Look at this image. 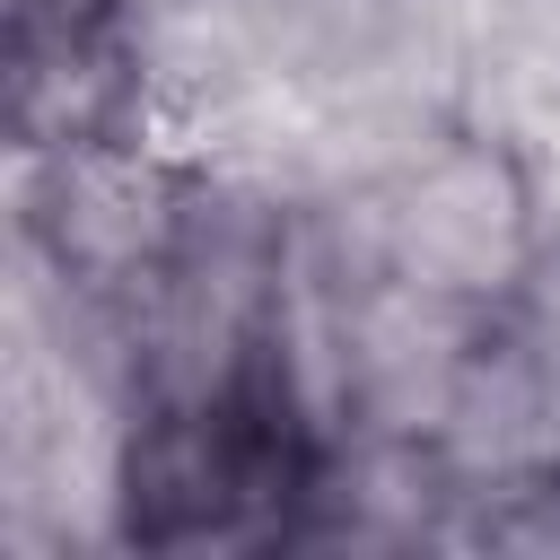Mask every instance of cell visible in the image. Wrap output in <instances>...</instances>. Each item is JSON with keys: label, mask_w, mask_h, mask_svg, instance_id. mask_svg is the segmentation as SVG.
<instances>
[{"label": "cell", "mask_w": 560, "mask_h": 560, "mask_svg": "<svg viewBox=\"0 0 560 560\" xmlns=\"http://www.w3.org/2000/svg\"><path fill=\"white\" fill-rule=\"evenodd\" d=\"M341 438L315 411L280 306L166 350L114 438V542L122 551H289L332 516Z\"/></svg>", "instance_id": "obj_1"}, {"label": "cell", "mask_w": 560, "mask_h": 560, "mask_svg": "<svg viewBox=\"0 0 560 560\" xmlns=\"http://www.w3.org/2000/svg\"><path fill=\"white\" fill-rule=\"evenodd\" d=\"M0 88L9 149H79L140 122L131 0H0Z\"/></svg>", "instance_id": "obj_4"}, {"label": "cell", "mask_w": 560, "mask_h": 560, "mask_svg": "<svg viewBox=\"0 0 560 560\" xmlns=\"http://www.w3.org/2000/svg\"><path fill=\"white\" fill-rule=\"evenodd\" d=\"M368 280L420 324L490 350L542 271V184L508 131H438L359 210Z\"/></svg>", "instance_id": "obj_2"}, {"label": "cell", "mask_w": 560, "mask_h": 560, "mask_svg": "<svg viewBox=\"0 0 560 560\" xmlns=\"http://www.w3.org/2000/svg\"><path fill=\"white\" fill-rule=\"evenodd\" d=\"M18 228L70 298L122 324H158L192 262L210 254L219 210L210 184L131 122L79 149L18 158Z\"/></svg>", "instance_id": "obj_3"}]
</instances>
